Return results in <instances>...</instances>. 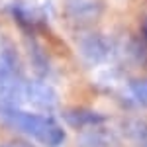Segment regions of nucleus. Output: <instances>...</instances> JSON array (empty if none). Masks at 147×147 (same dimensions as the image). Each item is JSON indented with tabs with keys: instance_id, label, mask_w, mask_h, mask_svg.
Here are the masks:
<instances>
[{
	"instance_id": "obj_1",
	"label": "nucleus",
	"mask_w": 147,
	"mask_h": 147,
	"mask_svg": "<svg viewBox=\"0 0 147 147\" xmlns=\"http://www.w3.org/2000/svg\"><path fill=\"white\" fill-rule=\"evenodd\" d=\"M0 118L6 124L14 125L22 134L34 137L35 141H39L47 147H59L65 141V131L53 118L32 112H22L16 108V104L0 102Z\"/></svg>"
},
{
	"instance_id": "obj_2",
	"label": "nucleus",
	"mask_w": 147,
	"mask_h": 147,
	"mask_svg": "<svg viewBox=\"0 0 147 147\" xmlns=\"http://www.w3.org/2000/svg\"><path fill=\"white\" fill-rule=\"evenodd\" d=\"M20 75H18V57L10 43L0 51V102L16 104V98L24 94Z\"/></svg>"
},
{
	"instance_id": "obj_3",
	"label": "nucleus",
	"mask_w": 147,
	"mask_h": 147,
	"mask_svg": "<svg viewBox=\"0 0 147 147\" xmlns=\"http://www.w3.org/2000/svg\"><path fill=\"white\" fill-rule=\"evenodd\" d=\"M26 92H28V98L37 104V106H53V102H55V94L53 90L45 86V84H41V82H28V86H26Z\"/></svg>"
},
{
	"instance_id": "obj_4",
	"label": "nucleus",
	"mask_w": 147,
	"mask_h": 147,
	"mask_svg": "<svg viewBox=\"0 0 147 147\" xmlns=\"http://www.w3.org/2000/svg\"><path fill=\"white\" fill-rule=\"evenodd\" d=\"M131 92H134V96H136L143 106H147V80H143V79L134 80V82H131Z\"/></svg>"
},
{
	"instance_id": "obj_5",
	"label": "nucleus",
	"mask_w": 147,
	"mask_h": 147,
	"mask_svg": "<svg viewBox=\"0 0 147 147\" xmlns=\"http://www.w3.org/2000/svg\"><path fill=\"white\" fill-rule=\"evenodd\" d=\"M4 147H22V145H4Z\"/></svg>"
}]
</instances>
